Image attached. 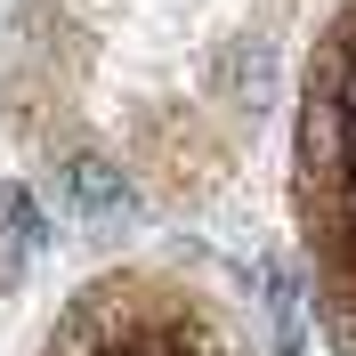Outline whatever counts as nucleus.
I'll return each mask as SVG.
<instances>
[{"instance_id": "2", "label": "nucleus", "mask_w": 356, "mask_h": 356, "mask_svg": "<svg viewBox=\"0 0 356 356\" xmlns=\"http://www.w3.org/2000/svg\"><path fill=\"white\" fill-rule=\"evenodd\" d=\"M227 81H235V97L259 113L267 97H275V49H267V41H243L235 57H227Z\"/></svg>"}, {"instance_id": "4", "label": "nucleus", "mask_w": 356, "mask_h": 356, "mask_svg": "<svg viewBox=\"0 0 356 356\" xmlns=\"http://www.w3.org/2000/svg\"><path fill=\"white\" fill-rule=\"evenodd\" d=\"M348 65H356V49H348V41H324V49H316V65H308V106H340Z\"/></svg>"}, {"instance_id": "1", "label": "nucleus", "mask_w": 356, "mask_h": 356, "mask_svg": "<svg viewBox=\"0 0 356 356\" xmlns=\"http://www.w3.org/2000/svg\"><path fill=\"white\" fill-rule=\"evenodd\" d=\"M65 195H73V211L97 219V227H130L138 219V186L113 170L106 154H81V162H73V170H65Z\"/></svg>"}, {"instance_id": "3", "label": "nucleus", "mask_w": 356, "mask_h": 356, "mask_svg": "<svg viewBox=\"0 0 356 356\" xmlns=\"http://www.w3.org/2000/svg\"><path fill=\"white\" fill-rule=\"evenodd\" d=\"M0 219H8V267H0V275L17 284V275H24V251L41 243V211H33L24 186H0Z\"/></svg>"}]
</instances>
